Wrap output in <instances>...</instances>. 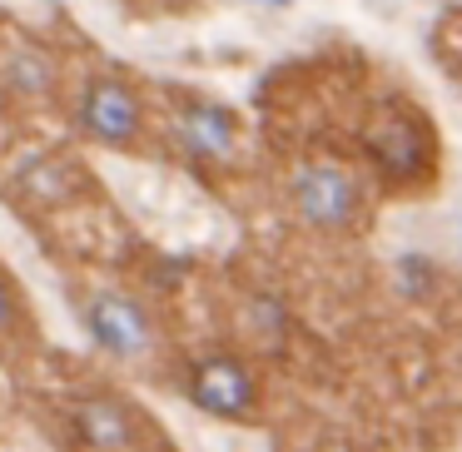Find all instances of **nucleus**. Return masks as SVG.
Wrapping results in <instances>:
<instances>
[{"mask_svg": "<svg viewBox=\"0 0 462 452\" xmlns=\"http://www.w3.org/2000/svg\"><path fill=\"white\" fill-rule=\"evenodd\" d=\"M80 125L95 134L100 144H130L134 130H140V100H134L130 85L120 80H105L85 95V110H80Z\"/></svg>", "mask_w": 462, "mask_h": 452, "instance_id": "f03ea898", "label": "nucleus"}, {"mask_svg": "<svg viewBox=\"0 0 462 452\" xmlns=\"http://www.w3.org/2000/svg\"><path fill=\"white\" fill-rule=\"evenodd\" d=\"M5 80H11V90H21V95H45L51 90V60H45L41 51H15Z\"/></svg>", "mask_w": 462, "mask_h": 452, "instance_id": "6e6552de", "label": "nucleus"}, {"mask_svg": "<svg viewBox=\"0 0 462 452\" xmlns=\"http://www.w3.org/2000/svg\"><path fill=\"white\" fill-rule=\"evenodd\" d=\"M194 402L219 418H249L254 412V383L234 358H209L194 373Z\"/></svg>", "mask_w": 462, "mask_h": 452, "instance_id": "7ed1b4c3", "label": "nucleus"}, {"mask_svg": "<svg viewBox=\"0 0 462 452\" xmlns=\"http://www.w3.org/2000/svg\"><path fill=\"white\" fill-rule=\"evenodd\" d=\"M293 204L319 229H348L353 214H358V184H353L348 170L313 164V170L293 174Z\"/></svg>", "mask_w": 462, "mask_h": 452, "instance_id": "f257e3e1", "label": "nucleus"}, {"mask_svg": "<svg viewBox=\"0 0 462 452\" xmlns=\"http://www.w3.org/2000/svg\"><path fill=\"white\" fill-rule=\"evenodd\" d=\"M11 318H15V309H11V289L0 283V328H11Z\"/></svg>", "mask_w": 462, "mask_h": 452, "instance_id": "1a4fd4ad", "label": "nucleus"}, {"mask_svg": "<svg viewBox=\"0 0 462 452\" xmlns=\"http://www.w3.org/2000/svg\"><path fill=\"white\" fill-rule=\"evenodd\" d=\"M263 5H289V0H263Z\"/></svg>", "mask_w": 462, "mask_h": 452, "instance_id": "9d476101", "label": "nucleus"}, {"mask_svg": "<svg viewBox=\"0 0 462 452\" xmlns=\"http://www.w3.org/2000/svg\"><path fill=\"white\" fill-rule=\"evenodd\" d=\"M373 160H378V170H393V174H408L418 170L422 160V134L412 120H383L378 130H373Z\"/></svg>", "mask_w": 462, "mask_h": 452, "instance_id": "423d86ee", "label": "nucleus"}, {"mask_svg": "<svg viewBox=\"0 0 462 452\" xmlns=\"http://www.w3.org/2000/svg\"><path fill=\"white\" fill-rule=\"evenodd\" d=\"M174 134L199 160H229L234 154V120L219 105H184L180 120H174Z\"/></svg>", "mask_w": 462, "mask_h": 452, "instance_id": "39448f33", "label": "nucleus"}, {"mask_svg": "<svg viewBox=\"0 0 462 452\" xmlns=\"http://www.w3.org/2000/svg\"><path fill=\"white\" fill-rule=\"evenodd\" d=\"M338 452H343V447H338Z\"/></svg>", "mask_w": 462, "mask_h": 452, "instance_id": "9b49d317", "label": "nucleus"}, {"mask_svg": "<svg viewBox=\"0 0 462 452\" xmlns=\"http://www.w3.org/2000/svg\"><path fill=\"white\" fill-rule=\"evenodd\" d=\"M80 432L90 438V447H100V452H125L130 447V418H125V408L120 402H110V398H90L80 408Z\"/></svg>", "mask_w": 462, "mask_h": 452, "instance_id": "0eeeda50", "label": "nucleus"}, {"mask_svg": "<svg viewBox=\"0 0 462 452\" xmlns=\"http://www.w3.org/2000/svg\"><path fill=\"white\" fill-rule=\"evenodd\" d=\"M90 328H95V338H100L110 353H120V358H140V353H150V318H144L130 299H120V293L95 299Z\"/></svg>", "mask_w": 462, "mask_h": 452, "instance_id": "20e7f679", "label": "nucleus"}]
</instances>
